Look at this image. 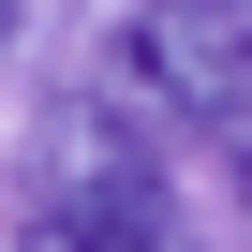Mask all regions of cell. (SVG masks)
Listing matches in <instances>:
<instances>
[{"mask_svg":"<svg viewBox=\"0 0 252 252\" xmlns=\"http://www.w3.org/2000/svg\"><path fill=\"white\" fill-rule=\"evenodd\" d=\"M119 74L163 119L252 134V0H134V15H119Z\"/></svg>","mask_w":252,"mask_h":252,"instance_id":"6da1fadb","label":"cell"},{"mask_svg":"<svg viewBox=\"0 0 252 252\" xmlns=\"http://www.w3.org/2000/svg\"><path fill=\"white\" fill-rule=\"evenodd\" d=\"M119 193H163V149L134 104H60L45 119V208H119Z\"/></svg>","mask_w":252,"mask_h":252,"instance_id":"7a4b0ae2","label":"cell"},{"mask_svg":"<svg viewBox=\"0 0 252 252\" xmlns=\"http://www.w3.org/2000/svg\"><path fill=\"white\" fill-rule=\"evenodd\" d=\"M15 252H193V222L163 193H119V208H45Z\"/></svg>","mask_w":252,"mask_h":252,"instance_id":"3957f363","label":"cell"},{"mask_svg":"<svg viewBox=\"0 0 252 252\" xmlns=\"http://www.w3.org/2000/svg\"><path fill=\"white\" fill-rule=\"evenodd\" d=\"M237 208H252V149H237Z\"/></svg>","mask_w":252,"mask_h":252,"instance_id":"277c9868","label":"cell"},{"mask_svg":"<svg viewBox=\"0 0 252 252\" xmlns=\"http://www.w3.org/2000/svg\"><path fill=\"white\" fill-rule=\"evenodd\" d=\"M0 15H15V0H0Z\"/></svg>","mask_w":252,"mask_h":252,"instance_id":"5b68a950","label":"cell"}]
</instances>
